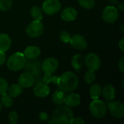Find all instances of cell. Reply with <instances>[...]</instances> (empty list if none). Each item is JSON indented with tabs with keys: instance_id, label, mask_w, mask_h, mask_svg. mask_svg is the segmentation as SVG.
Segmentation results:
<instances>
[{
	"instance_id": "6da1fadb",
	"label": "cell",
	"mask_w": 124,
	"mask_h": 124,
	"mask_svg": "<svg viewBox=\"0 0 124 124\" xmlns=\"http://www.w3.org/2000/svg\"><path fill=\"white\" fill-rule=\"evenodd\" d=\"M78 78L73 72L68 71L59 77L57 86L59 89L65 92H70L76 89L78 86Z\"/></svg>"
},
{
	"instance_id": "7a4b0ae2",
	"label": "cell",
	"mask_w": 124,
	"mask_h": 124,
	"mask_svg": "<svg viewBox=\"0 0 124 124\" xmlns=\"http://www.w3.org/2000/svg\"><path fill=\"white\" fill-rule=\"evenodd\" d=\"M73 118V111L67 106L58 107L52 113V119L56 122V124H70Z\"/></svg>"
},
{
	"instance_id": "3957f363",
	"label": "cell",
	"mask_w": 124,
	"mask_h": 124,
	"mask_svg": "<svg viewBox=\"0 0 124 124\" xmlns=\"http://www.w3.org/2000/svg\"><path fill=\"white\" fill-rule=\"evenodd\" d=\"M26 63V57L21 52L12 54L7 61V68L12 71H17L24 68Z\"/></svg>"
},
{
	"instance_id": "277c9868",
	"label": "cell",
	"mask_w": 124,
	"mask_h": 124,
	"mask_svg": "<svg viewBox=\"0 0 124 124\" xmlns=\"http://www.w3.org/2000/svg\"><path fill=\"white\" fill-rule=\"evenodd\" d=\"M89 111L94 118H102L107 113V107L102 101L98 99L93 100L89 105Z\"/></svg>"
},
{
	"instance_id": "5b68a950",
	"label": "cell",
	"mask_w": 124,
	"mask_h": 124,
	"mask_svg": "<svg viewBox=\"0 0 124 124\" xmlns=\"http://www.w3.org/2000/svg\"><path fill=\"white\" fill-rule=\"evenodd\" d=\"M25 31L31 37H39L43 34L44 25L41 20H33L27 26Z\"/></svg>"
},
{
	"instance_id": "8992f818",
	"label": "cell",
	"mask_w": 124,
	"mask_h": 124,
	"mask_svg": "<svg viewBox=\"0 0 124 124\" xmlns=\"http://www.w3.org/2000/svg\"><path fill=\"white\" fill-rule=\"evenodd\" d=\"M60 8L61 4L58 0H46L42 4V10L49 15L57 13Z\"/></svg>"
},
{
	"instance_id": "52a82bcc",
	"label": "cell",
	"mask_w": 124,
	"mask_h": 124,
	"mask_svg": "<svg viewBox=\"0 0 124 124\" xmlns=\"http://www.w3.org/2000/svg\"><path fill=\"white\" fill-rule=\"evenodd\" d=\"M84 62L88 70L92 71H96L101 65L100 58L95 53H89L86 55L84 59Z\"/></svg>"
},
{
	"instance_id": "ba28073f",
	"label": "cell",
	"mask_w": 124,
	"mask_h": 124,
	"mask_svg": "<svg viewBox=\"0 0 124 124\" xmlns=\"http://www.w3.org/2000/svg\"><path fill=\"white\" fill-rule=\"evenodd\" d=\"M119 17L118 9L113 6L106 7L102 12L103 20L108 23H115Z\"/></svg>"
},
{
	"instance_id": "9c48e42d",
	"label": "cell",
	"mask_w": 124,
	"mask_h": 124,
	"mask_svg": "<svg viewBox=\"0 0 124 124\" xmlns=\"http://www.w3.org/2000/svg\"><path fill=\"white\" fill-rule=\"evenodd\" d=\"M110 113L116 118L121 119L124 116V106L119 101H112L108 105Z\"/></svg>"
},
{
	"instance_id": "30bf717a",
	"label": "cell",
	"mask_w": 124,
	"mask_h": 124,
	"mask_svg": "<svg viewBox=\"0 0 124 124\" xmlns=\"http://www.w3.org/2000/svg\"><path fill=\"white\" fill-rule=\"evenodd\" d=\"M69 43L74 49L78 50H84L87 47L88 45L86 39L79 34H76L70 37Z\"/></svg>"
},
{
	"instance_id": "8fae6325",
	"label": "cell",
	"mask_w": 124,
	"mask_h": 124,
	"mask_svg": "<svg viewBox=\"0 0 124 124\" xmlns=\"http://www.w3.org/2000/svg\"><path fill=\"white\" fill-rule=\"evenodd\" d=\"M59 62L57 59L54 57L46 58L42 64V70L44 73H53L57 69Z\"/></svg>"
},
{
	"instance_id": "7c38bea8",
	"label": "cell",
	"mask_w": 124,
	"mask_h": 124,
	"mask_svg": "<svg viewBox=\"0 0 124 124\" xmlns=\"http://www.w3.org/2000/svg\"><path fill=\"white\" fill-rule=\"evenodd\" d=\"M49 87L48 84L44 82H39L36 84L33 88V93L34 95L38 97H45L49 94Z\"/></svg>"
},
{
	"instance_id": "4fadbf2b",
	"label": "cell",
	"mask_w": 124,
	"mask_h": 124,
	"mask_svg": "<svg viewBox=\"0 0 124 124\" xmlns=\"http://www.w3.org/2000/svg\"><path fill=\"white\" fill-rule=\"evenodd\" d=\"M34 83L33 76L29 73H25L20 76L18 78V84L24 88L31 87Z\"/></svg>"
},
{
	"instance_id": "5bb4252c",
	"label": "cell",
	"mask_w": 124,
	"mask_h": 124,
	"mask_svg": "<svg viewBox=\"0 0 124 124\" xmlns=\"http://www.w3.org/2000/svg\"><path fill=\"white\" fill-rule=\"evenodd\" d=\"M81 102V97L78 94L70 93L65 97V104L68 108H74L78 106Z\"/></svg>"
},
{
	"instance_id": "9a60e30c",
	"label": "cell",
	"mask_w": 124,
	"mask_h": 124,
	"mask_svg": "<svg viewBox=\"0 0 124 124\" xmlns=\"http://www.w3.org/2000/svg\"><path fill=\"white\" fill-rule=\"evenodd\" d=\"M77 10L73 7H67L61 12V18L67 22L74 20L77 17Z\"/></svg>"
},
{
	"instance_id": "2e32d148",
	"label": "cell",
	"mask_w": 124,
	"mask_h": 124,
	"mask_svg": "<svg viewBox=\"0 0 124 124\" xmlns=\"http://www.w3.org/2000/svg\"><path fill=\"white\" fill-rule=\"evenodd\" d=\"M40 54L41 50L39 47L36 46H29L25 49L24 52L25 57L28 59H36L40 55Z\"/></svg>"
},
{
	"instance_id": "e0dca14e",
	"label": "cell",
	"mask_w": 124,
	"mask_h": 124,
	"mask_svg": "<svg viewBox=\"0 0 124 124\" xmlns=\"http://www.w3.org/2000/svg\"><path fill=\"white\" fill-rule=\"evenodd\" d=\"M103 95V97H105V99L108 101H110L113 100L115 98L116 96V90L115 88L110 85V84H107L105 85L103 89H102V92H101Z\"/></svg>"
},
{
	"instance_id": "ac0fdd59",
	"label": "cell",
	"mask_w": 124,
	"mask_h": 124,
	"mask_svg": "<svg viewBox=\"0 0 124 124\" xmlns=\"http://www.w3.org/2000/svg\"><path fill=\"white\" fill-rule=\"evenodd\" d=\"M11 39L10 37L4 33H0V51L6 52L11 46Z\"/></svg>"
},
{
	"instance_id": "d6986e66",
	"label": "cell",
	"mask_w": 124,
	"mask_h": 124,
	"mask_svg": "<svg viewBox=\"0 0 124 124\" xmlns=\"http://www.w3.org/2000/svg\"><path fill=\"white\" fill-rule=\"evenodd\" d=\"M65 92L59 89L57 90L52 95V102L58 105H62L65 102Z\"/></svg>"
},
{
	"instance_id": "ffe728a7",
	"label": "cell",
	"mask_w": 124,
	"mask_h": 124,
	"mask_svg": "<svg viewBox=\"0 0 124 124\" xmlns=\"http://www.w3.org/2000/svg\"><path fill=\"white\" fill-rule=\"evenodd\" d=\"M84 63V59L81 54H76L72 58L71 65L73 68L77 71H79V70L83 67Z\"/></svg>"
},
{
	"instance_id": "44dd1931",
	"label": "cell",
	"mask_w": 124,
	"mask_h": 124,
	"mask_svg": "<svg viewBox=\"0 0 124 124\" xmlns=\"http://www.w3.org/2000/svg\"><path fill=\"white\" fill-rule=\"evenodd\" d=\"M7 92H8V94L12 98L17 97L21 94L23 92V87L19 84H13L9 88H8Z\"/></svg>"
},
{
	"instance_id": "7402d4cb",
	"label": "cell",
	"mask_w": 124,
	"mask_h": 124,
	"mask_svg": "<svg viewBox=\"0 0 124 124\" xmlns=\"http://www.w3.org/2000/svg\"><path fill=\"white\" fill-rule=\"evenodd\" d=\"M101 92H102V88L99 84L92 85L90 90H89V93L92 100L98 99L100 96L101 95Z\"/></svg>"
},
{
	"instance_id": "603a6c76",
	"label": "cell",
	"mask_w": 124,
	"mask_h": 124,
	"mask_svg": "<svg viewBox=\"0 0 124 124\" xmlns=\"http://www.w3.org/2000/svg\"><path fill=\"white\" fill-rule=\"evenodd\" d=\"M31 15L34 20H41L43 18V10L37 6H34L31 9Z\"/></svg>"
},
{
	"instance_id": "cb8c5ba5",
	"label": "cell",
	"mask_w": 124,
	"mask_h": 124,
	"mask_svg": "<svg viewBox=\"0 0 124 124\" xmlns=\"http://www.w3.org/2000/svg\"><path fill=\"white\" fill-rule=\"evenodd\" d=\"M1 103L5 108H10L12 106V103H13L12 97H10L7 92H5V93H4V94H1Z\"/></svg>"
},
{
	"instance_id": "d4e9b609",
	"label": "cell",
	"mask_w": 124,
	"mask_h": 124,
	"mask_svg": "<svg viewBox=\"0 0 124 124\" xmlns=\"http://www.w3.org/2000/svg\"><path fill=\"white\" fill-rule=\"evenodd\" d=\"M58 79H59V77L57 76H53L50 73H45L44 77L43 78V82L46 84H48L49 83L57 84V81H58Z\"/></svg>"
},
{
	"instance_id": "484cf974",
	"label": "cell",
	"mask_w": 124,
	"mask_h": 124,
	"mask_svg": "<svg viewBox=\"0 0 124 124\" xmlns=\"http://www.w3.org/2000/svg\"><path fill=\"white\" fill-rule=\"evenodd\" d=\"M80 6L86 9H91L95 5L94 0H78Z\"/></svg>"
},
{
	"instance_id": "4316f807",
	"label": "cell",
	"mask_w": 124,
	"mask_h": 124,
	"mask_svg": "<svg viewBox=\"0 0 124 124\" xmlns=\"http://www.w3.org/2000/svg\"><path fill=\"white\" fill-rule=\"evenodd\" d=\"M95 78H96V75L94 73V71H92L89 70L86 72L84 76V81L87 84H93L94 81H95Z\"/></svg>"
},
{
	"instance_id": "83f0119b",
	"label": "cell",
	"mask_w": 124,
	"mask_h": 124,
	"mask_svg": "<svg viewBox=\"0 0 124 124\" xmlns=\"http://www.w3.org/2000/svg\"><path fill=\"white\" fill-rule=\"evenodd\" d=\"M12 0H0V9L1 11H7L12 6Z\"/></svg>"
},
{
	"instance_id": "f1b7e54d",
	"label": "cell",
	"mask_w": 124,
	"mask_h": 124,
	"mask_svg": "<svg viewBox=\"0 0 124 124\" xmlns=\"http://www.w3.org/2000/svg\"><path fill=\"white\" fill-rule=\"evenodd\" d=\"M8 88V83L6 79L0 78V95L5 92H7Z\"/></svg>"
},
{
	"instance_id": "f546056e",
	"label": "cell",
	"mask_w": 124,
	"mask_h": 124,
	"mask_svg": "<svg viewBox=\"0 0 124 124\" xmlns=\"http://www.w3.org/2000/svg\"><path fill=\"white\" fill-rule=\"evenodd\" d=\"M60 39L63 42V43H69L70 39V36L69 34V33L67 31H62L60 32V35H59Z\"/></svg>"
},
{
	"instance_id": "4dcf8cb0",
	"label": "cell",
	"mask_w": 124,
	"mask_h": 124,
	"mask_svg": "<svg viewBox=\"0 0 124 124\" xmlns=\"http://www.w3.org/2000/svg\"><path fill=\"white\" fill-rule=\"evenodd\" d=\"M8 120L11 124H15L18 121V115L15 111H12L8 115Z\"/></svg>"
},
{
	"instance_id": "1f68e13d",
	"label": "cell",
	"mask_w": 124,
	"mask_h": 124,
	"mask_svg": "<svg viewBox=\"0 0 124 124\" xmlns=\"http://www.w3.org/2000/svg\"><path fill=\"white\" fill-rule=\"evenodd\" d=\"M39 119L41 121H46L49 119V115L46 113V112H41L39 113Z\"/></svg>"
},
{
	"instance_id": "d6a6232c",
	"label": "cell",
	"mask_w": 124,
	"mask_h": 124,
	"mask_svg": "<svg viewBox=\"0 0 124 124\" xmlns=\"http://www.w3.org/2000/svg\"><path fill=\"white\" fill-rule=\"evenodd\" d=\"M85 121L81 118H79V117H77V118H73V119L71 120L70 123V124H84Z\"/></svg>"
},
{
	"instance_id": "836d02e7",
	"label": "cell",
	"mask_w": 124,
	"mask_h": 124,
	"mask_svg": "<svg viewBox=\"0 0 124 124\" xmlns=\"http://www.w3.org/2000/svg\"><path fill=\"white\" fill-rule=\"evenodd\" d=\"M6 62V55L4 52L0 51V66L3 65Z\"/></svg>"
},
{
	"instance_id": "e575fe53",
	"label": "cell",
	"mask_w": 124,
	"mask_h": 124,
	"mask_svg": "<svg viewBox=\"0 0 124 124\" xmlns=\"http://www.w3.org/2000/svg\"><path fill=\"white\" fill-rule=\"evenodd\" d=\"M118 68L122 73H124V57H122L118 62Z\"/></svg>"
},
{
	"instance_id": "d590c367",
	"label": "cell",
	"mask_w": 124,
	"mask_h": 124,
	"mask_svg": "<svg viewBox=\"0 0 124 124\" xmlns=\"http://www.w3.org/2000/svg\"><path fill=\"white\" fill-rule=\"evenodd\" d=\"M118 46H119V48L121 49V50L122 51V52H124V39H121V41H119V43H118Z\"/></svg>"
},
{
	"instance_id": "8d00e7d4",
	"label": "cell",
	"mask_w": 124,
	"mask_h": 124,
	"mask_svg": "<svg viewBox=\"0 0 124 124\" xmlns=\"http://www.w3.org/2000/svg\"><path fill=\"white\" fill-rule=\"evenodd\" d=\"M118 8H119L120 10L123 11V10H124V5H123V4H119V5H118Z\"/></svg>"
},
{
	"instance_id": "74e56055",
	"label": "cell",
	"mask_w": 124,
	"mask_h": 124,
	"mask_svg": "<svg viewBox=\"0 0 124 124\" xmlns=\"http://www.w3.org/2000/svg\"><path fill=\"white\" fill-rule=\"evenodd\" d=\"M110 3L116 4V3H117V1H118V0H110Z\"/></svg>"
},
{
	"instance_id": "f35d334b",
	"label": "cell",
	"mask_w": 124,
	"mask_h": 124,
	"mask_svg": "<svg viewBox=\"0 0 124 124\" xmlns=\"http://www.w3.org/2000/svg\"><path fill=\"white\" fill-rule=\"evenodd\" d=\"M49 124H56V122H55L53 119H52V120H51L50 121H49Z\"/></svg>"
},
{
	"instance_id": "ab89813d",
	"label": "cell",
	"mask_w": 124,
	"mask_h": 124,
	"mask_svg": "<svg viewBox=\"0 0 124 124\" xmlns=\"http://www.w3.org/2000/svg\"><path fill=\"white\" fill-rule=\"evenodd\" d=\"M1 108H2V105H1V101H0V111H1Z\"/></svg>"
}]
</instances>
